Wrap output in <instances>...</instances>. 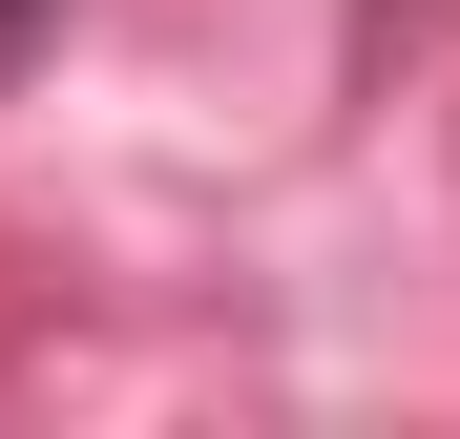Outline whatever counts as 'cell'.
<instances>
[{"label": "cell", "instance_id": "cell-1", "mask_svg": "<svg viewBox=\"0 0 460 439\" xmlns=\"http://www.w3.org/2000/svg\"><path fill=\"white\" fill-rule=\"evenodd\" d=\"M22 22H42V0H0V42H22Z\"/></svg>", "mask_w": 460, "mask_h": 439}]
</instances>
